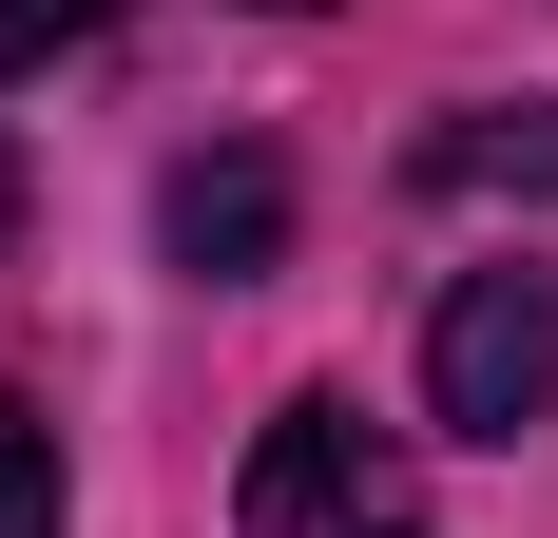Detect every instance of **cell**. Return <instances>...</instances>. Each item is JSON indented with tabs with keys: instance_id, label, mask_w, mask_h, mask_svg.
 I'll use <instances>...</instances> for the list:
<instances>
[{
	"instance_id": "277c9868",
	"label": "cell",
	"mask_w": 558,
	"mask_h": 538,
	"mask_svg": "<svg viewBox=\"0 0 558 538\" xmlns=\"http://www.w3.org/2000/svg\"><path fill=\"white\" fill-rule=\"evenodd\" d=\"M404 173H424V193H558V97H520V115H444Z\"/></svg>"
},
{
	"instance_id": "ba28073f",
	"label": "cell",
	"mask_w": 558,
	"mask_h": 538,
	"mask_svg": "<svg viewBox=\"0 0 558 538\" xmlns=\"http://www.w3.org/2000/svg\"><path fill=\"white\" fill-rule=\"evenodd\" d=\"M270 20H308V0H270Z\"/></svg>"
},
{
	"instance_id": "6da1fadb",
	"label": "cell",
	"mask_w": 558,
	"mask_h": 538,
	"mask_svg": "<svg viewBox=\"0 0 558 538\" xmlns=\"http://www.w3.org/2000/svg\"><path fill=\"white\" fill-rule=\"evenodd\" d=\"M231 519H251V538H404V519H424V481H404V442L366 424L347 384H308V404H270Z\"/></svg>"
},
{
	"instance_id": "7a4b0ae2",
	"label": "cell",
	"mask_w": 558,
	"mask_h": 538,
	"mask_svg": "<svg viewBox=\"0 0 558 538\" xmlns=\"http://www.w3.org/2000/svg\"><path fill=\"white\" fill-rule=\"evenodd\" d=\"M424 404L444 442H520L558 404V269H462L444 327H424Z\"/></svg>"
},
{
	"instance_id": "52a82bcc",
	"label": "cell",
	"mask_w": 558,
	"mask_h": 538,
	"mask_svg": "<svg viewBox=\"0 0 558 538\" xmlns=\"http://www.w3.org/2000/svg\"><path fill=\"white\" fill-rule=\"evenodd\" d=\"M0 250H20V135H0Z\"/></svg>"
},
{
	"instance_id": "8992f818",
	"label": "cell",
	"mask_w": 558,
	"mask_h": 538,
	"mask_svg": "<svg viewBox=\"0 0 558 538\" xmlns=\"http://www.w3.org/2000/svg\"><path fill=\"white\" fill-rule=\"evenodd\" d=\"M58 39H116V0H0V58H58Z\"/></svg>"
},
{
	"instance_id": "3957f363",
	"label": "cell",
	"mask_w": 558,
	"mask_h": 538,
	"mask_svg": "<svg viewBox=\"0 0 558 538\" xmlns=\"http://www.w3.org/2000/svg\"><path fill=\"white\" fill-rule=\"evenodd\" d=\"M155 231H173V269H213V289H251V269L289 250V173L251 155V135H231V155H173Z\"/></svg>"
},
{
	"instance_id": "5b68a950",
	"label": "cell",
	"mask_w": 558,
	"mask_h": 538,
	"mask_svg": "<svg viewBox=\"0 0 558 538\" xmlns=\"http://www.w3.org/2000/svg\"><path fill=\"white\" fill-rule=\"evenodd\" d=\"M0 538H58V424L0 404Z\"/></svg>"
}]
</instances>
